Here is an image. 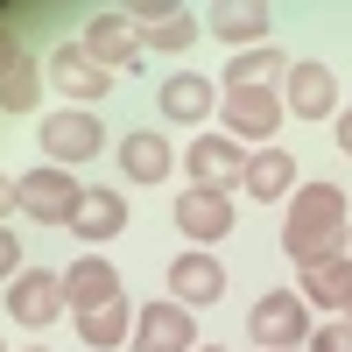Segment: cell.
Returning a JSON list of instances; mask_svg holds the SVG:
<instances>
[{
  "instance_id": "11",
  "label": "cell",
  "mask_w": 352,
  "mask_h": 352,
  "mask_svg": "<svg viewBox=\"0 0 352 352\" xmlns=\"http://www.w3.org/2000/svg\"><path fill=\"white\" fill-rule=\"evenodd\" d=\"M120 296H127V282H120V268H113L106 254H78L71 268H64V303H71V317L106 310V303H120Z\"/></svg>"
},
{
  "instance_id": "26",
  "label": "cell",
  "mask_w": 352,
  "mask_h": 352,
  "mask_svg": "<svg viewBox=\"0 0 352 352\" xmlns=\"http://www.w3.org/2000/svg\"><path fill=\"white\" fill-rule=\"evenodd\" d=\"M8 212H21V190H14V176H0V226H8Z\"/></svg>"
},
{
  "instance_id": "14",
  "label": "cell",
  "mask_w": 352,
  "mask_h": 352,
  "mask_svg": "<svg viewBox=\"0 0 352 352\" xmlns=\"http://www.w3.org/2000/svg\"><path fill=\"white\" fill-rule=\"evenodd\" d=\"M127 21H134L141 50H190L204 36V21L190 8H169V0H155V8H127Z\"/></svg>"
},
{
  "instance_id": "18",
  "label": "cell",
  "mask_w": 352,
  "mask_h": 352,
  "mask_svg": "<svg viewBox=\"0 0 352 352\" xmlns=\"http://www.w3.org/2000/svg\"><path fill=\"white\" fill-rule=\"evenodd\" d=\"M169 169H176V148H169L155 127H134L120 141V176H127V184H162Z\"/></svg>"
},
{
  "instance_id": "23",
  "label": "cell",
  "mask_w": 352,
  "mask_h": 352,
  "mask_svg": "<svg viewBox=\"0 0 352 352\" xmlns=\"http://www.w3.org/2000/svg\"><path fill=\"white\" fill-rule=\"evenodd\" d=\"M78 338L92 345V352H113L120 338H134V310H127V296L106 303V310H85V317H78Z\"/></svg>"
},
{
  "instance_id": "5",
  "label": "cell",
  "mask_w": 352,
  "mask_h": 352,
  "mask_svg": "<svg viewBox=\"0 0 352 352\" xmlns=\"http://www.w3.org/2000/svg\"><path fill=\"white\" fill-rule=\"evenodd\" d=\"M134 352H197V310L184 303H141L134 310Z\"/></svg>"
},
{
  "instance_id": "4",
  "label": "cell",
  "mask_w": 352,
  "mask_h": 352,
  "mask_svg": "<svg viewBox=\"0 0 352 352\" xmlns=\"http://www.w3.org/2000/svg\"><path fill=\"white\" fill-rule=\"evenodd\" d=\"M14 190H21V219H36V226H71L78 204H85V184L71 169H50V162L14 176Z\"/></svg>"
},
{
  "instance_id": "25",
  "label": "cell",
  "mask_w": 352,
  "mask_h": 352,
  "mask_svg": "<svg viewBox=\"0 0 352 352\" xmlns=\"http://www.w3.org/2000/svg\"><path fill=\"white\" fill-rule=\"evenodd\" d=\"M21 275V240H14V226H0V282H14Z\"/></svg>"
},
{
  "instance_id": "1",
  "label": "cell",
  "mask_w": 352,
  "mask_h": 352,
  "mask_svg": "<svg viewBox=\"0 0 352 352\" xmlns=\"http://www.w3.org/2000/svg\"><path fill=\"white\" fill-rule=\"evenodd\" d=\"M345 232H352V204L338 184H296L289 197V219H282V254L296 268H317V261L345 254Z\"/></svg>"
},
{
  "instance_id": "19",
  "label": "cell",
  "mask_w": 352,
  "mask_h": 352,
  "mask_svg": "<svg viewBox=\"0 0 352 352\" xmlns=\"http://www.w3.org/2000/svg\"><path fill=\"white\" fill-rule=\"evenodd\" d=\"M268 28H275L268 8H212V14H204V36L232 43V56H240V50H268Z\"/></svg>"
},
{
  "instance_id": "3",
  "label": "cell",
  "mask_w": 352,
  "mask_h": 352,
  "mask_svg": "<svg viewBox=\"0 0 352 352\" xmlns=\"http://www.w3.org/2000/svg\"><path fill=\"white\" fill-rule=\"evenodd\" d=\"M247 331H254L261 352H296V345H310V303L296 289H268V296L247 310Z\"/></svg>"
},
{
  "instance_id": "12",
  "label": "cell",
  "mask_w": 352,
  "mask_h": 352,
  "mask_svg": "<svg viewBox=\"0 0 352 352\" xmlns=\"http://www.w3.org/2000/svg\"><path fill=\"white\" fill-rule=\"evenodd\" d=\"M232 219H240L232 190H184V197H176V232L197 240V247H219L232 232Z\"/></svg>"
},
{
  "instance_id": "27",
  "label": "cell",
  "mask_w": 352,
  "mask_h": 352,
  "mask_svg": "<svg viewBox=\"0 0 352 352\" xmlns=\"http://www.w3.org/2000/svg\"><path fill=\"white\" fill-rule=\"evenodd\" d=\"M331 127H338V148L352 155V106H338V120H331Z\"/></svg>"
},
{
  "instance_id": "29",
  "label": "cell",
  "mask_w": 352,
  "mask_h": 352,
  "mask_svg": "<svg viewBox=\"0 0 352 352\" xmlns=\"http://www.w3.org/2000/svg\"><path fill=\"white\" fill-rule=\"evenodd\" d=\"M28 352H50V345H28Z\"/></svg>"
},
{
  "instance_id": "8",
  "label": "cell",
  "mask_w": 352,
  "mask_h": 352,
  "mask_svg": "<svg viewBox=\"0 0 352 352\" xmlns=\"http://www.w3.org/2000/svg\"><path fill=\"white\" fill-rule=\"evenodd\" d=\"M282 106L296 113V120H338V78H331V64L296 56V64H289V85H282Z\"/></svg>"
},
{
  "instance_id": "10",
  "label": "cell",
  "mask_w": 352,
  "mask_h": 352,
  "mask_svg": "<svg viewBox=\"0 0 352 352\" xmlns=\"http://www.w3.org/2000/svg\"><path fill=\"white\" fill-rule=\"evenodd\" d=\"M184 169H190V190H232L247 176V148L226 134H197L184 148Z\"/></svg>"
},
{
  "instance_id": "6",
  "label": "cell",
  "mask_w": 352,
  "mask_h": 352,
  "mask_svg": "<svg viewBox=\"0 0 352 352\" xmlns=\"http://www.w3.org/2000/svg\"><path fill=\"white\" fill-rule=\"evenodd\" d=\"M78 43H85V56H92V64H99L106 78H120V71H134V64H141V36H134V21H127L120 8L92 14Z\"/></svg>"
},
{
  "instance_id": "21",
  "label": "cell",
  "mask_w": 352,
  "mask_h": 352,
  "mask_svg": "<svg viewBox=\"0 0 352 352\" xmlns=\"http://www.w3.org/2000/svg\"><path fill=\"white\" fill-rule=\"evenodd\" d=\"M303 303L310 310H352V254H331L303 268Z\"/></svg>"
},
{
  "instance_id": "22",
  "label": "cell",
  "mask_w": 352,
  "mask_h": 352,
  "mask_svg": "<svg viewBox=\"0 0 352 352\" xmlns=\"http://www.w3.org/2000/svg\"><path fill=\"white\" fill-rule=\"evenodd\" d=\"M120 226H127V197H120V190H85L78 219H71L78 240H113Z\"/></svg>"
},
{
  "instance_id": "7",
  "label": "cell",
  "mask_w": 352,
  "mask_h": 352,
  "mask_svg": "<svg viewBox=\"0 0 352 352\" xmlns=\"http://www.w3.org/2000/svg\"><path fill=\"white\" fill-rule=\"evenodd\" d=\"M219 113H226V141H261V148H268L275 141V127H282V92H219Z\"/></svg>"
},
{
  "instance_id": "2",
  "label": "cell",
  "mask_w": 352,
  "mask_h": 352,
  "mask_svg": "<svg viewBox=\"0 0 352 352\" xmlns=\"http://www.w3.org/2000/svg\"><path fill=\"white\" fill-rule=\"evenodd\" d=\"M36 141H43V162L50 169H78L106 148V127L92 106H64V113H43L36 120Z\"/></svg>"
},
{
  "instance_id": "20",
  "label": "cell",
  "mask_w": 352,
  "mask_h": 352,
  "mask_svg": "<svg viewBox=\"0 0 352 352\" xmlns=\"http://www.w3.org/2000/svg\"><path fill=\"white\" fill-rule=\"evenodd\" d=\"M219 85L226 92H275V85H289V56L282 50H240Z\"/></svg>"
},
{
  "instance_id": "30",
  "label": "cell",
  "mask_w": 352,
  "mask_h": 352,
  "mask_svg": "<svg viewBox=\"0 0 352 352\" xmlns=\"http://www.w3.org/2000/svg\"><path fill=\"white\" fill-rule=\"evenodd\" d=\"M0 352H8V338H0Z\"/></svg>"
},
{
  "instance_id": "16",
  "label": "cell",
  "mask_w": 352,
  "mask_h": 352,
  "mask_svg": "<svg viewBox=\"0 0 352 352\" xmlns=\"http://www.w3.org/2000/svg\"><path fill=\"white\" fill-rule=\"evenodd\" d=\"M155 106H162V120H184V127H197V120H212L219 92H212V78H197V71H176V78H162Z\"/></svg>"
},
{
  "instance_id": "9",
  "label": "cell",
  "mask_w": 352,
  "mask_h": 352,
  "mask_svg": "<svg viewBox=\"0 0 352 352\" xmlns=\"http://www.w3.org/2000/svg\"><path fill=\"white\" fill-rule=\"evenodd\" d=\"M8 310H14V324H28V331H43V324H56L71 303H64V275H50V268H21L14 282H8Z\"/></svg>"
},
{
  "instance_id": "15",
  "label": "cell",
  "mask_w": 352,
  "mask_h": 352,
  "mask_svg": "<svg viewBox=\"0 0 352 352\" xmlns=\"http://www.w3.org/2000/svg\"><path fill=\"white\" fill-rule=\"evenodd\" d=\"M219 296H226V268H219V254H176V261H169V303L204 310V303H219Z\"/></svg>"
},
{
  "instance_id": "28",
  "label": "cell",
  "mask_w": 352,
  "mask_h": 352,
  "mask_svg": "<svg viewBox=\"0 0 352 352\" xmlns=\"http://www.w3.org/2000/svg\"><path fill=\"white\" fill-rule=\"evenodd\" d=\"M197 352H226V345H197Z\"/></svg>"
},
{
  "instance_id": "31",
  "label": "cell",
  "mask_w": 352,
  "mask_h": 352,
  "mask_svg": "<svg viewBox=\"0 0 352 352\" xmlns=\"http://www.w3.org/2000/svg\"><path fill=\"white\" fill-rule=\"evenodd\" d=\"M345 324H352V310H345Z\"/></svg>"
},
{
  "instance_id": "24",
  "label": "cell",
  "mask_w": 352,
  "mask_h": 352,
  "mask_svg": "<svg viewBox=\"0 0 352 352\" xmlns=\"http://www.w3.org/2000/svg\"><path fill=\"white\" fill-rule=\"evenodd\" d=\"M310 352H352V324H345V317L317 324V331H310Z\"/></svg>"
},
{
  "instance_id": "13",
  "label": "cell",
  "mask_w": 352,
  "mask_h": 352,
  "mask_svg": "<svg viewBox=\"0 0 352 352\" xmlns=\"http://www.w3.org/2000/svg\"><path fill=\"white\" fill-rule=\"evenodd\" d=\"M50 85H56L71 106H92V99L113 92V78L85 56V43H56V50H50Z\"/></svg>"
},
{
  "instance_id": "17",
  "label": "cell",
  "mask_w": 352,
  "mask_h": 352,
  "mask_svg": "<svg viewBox=\"0 0 352 352\" xmlns=\"http://www.w3.org/2000/svg\"><path fill=\"white\" fill-rule=\"evenodd\" d=\"M240 190L247 197H261V204H275V197H289L296 190V162H289V148H247V176H240Z\"/></svg>"
}]
</instances>
